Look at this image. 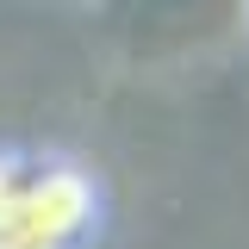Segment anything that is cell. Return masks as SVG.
Masks as SVG:
<instances>
[{"mask_svg":"<svg viewBox=\"0 0 249 249\" xmlns=\"http://www.w3.org/2000/svg\"><path fill=\"white\" fill-rule=\"evenodd\" d=\"M100 231V181L75 162H25L0 199V243L81 249Z\"/></svg>","mask_w":249,"mask_h":249,"instance_id":"cell-1","label":"cell"},{"mask_svg":"<svg viewBox=\"0 0 249 249\" xmlns=\"http://www.w3.org/2000/svg\"><path fill=\"white\" fill-rule=\"evenodd\" d=\"M19 168H25V162H19V156H6V150H0V199H6V187L19 181Z\"/></svg>","mask_w":249,"mask_h":249,"instance_id":"cell-2","label":"cell"}]
</instances>
